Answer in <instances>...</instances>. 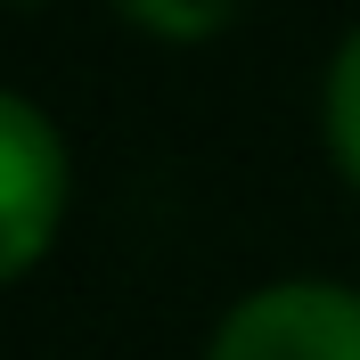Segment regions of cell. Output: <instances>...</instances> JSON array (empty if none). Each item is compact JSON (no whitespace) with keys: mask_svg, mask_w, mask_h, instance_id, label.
<instances>
[{"mask_svg":"<svg viewBox=\"0 0 360 360\" xmlns=\"http://www.w3.org/2000/svg\"><path fill=\"white\" fill-rule=\"evenodd\" d=\"M328 156L360 188V33L336 49V66H328Z\"/></svg>","mask_w":360,"mask_h":360,"instance_id":"obj_3","label":"cell"},{"mask_svg":"<svg viewBox=\"0 0 360 360\" xmlns=\"http://www.w3.org/2000/svg\"><path fill=\"white\" fill-rule=\"evenodd\" d=\"M139 33H156V41H213L229 17H238V0H115Z\"/></svg>","mask_w":360,"mask_h":360,"instance_id":"obj_4","label":"cell"},{"mask_svg":"<svg viewBox=\"0 0 360 360\" xmlns=\"http://www.w3.org/2000/svg\"><path fill=\"white\" fill-rule=\"evenodd\" d=\"M66 221V139L33 98L0 90V287L49 254Z\"/></svg>","mask_w":360,"mask_h":360,"instance_id":"obj_2","label":"cell"},{"mask_svg":"<svg viewBox=\"0 0 360 360\" xmlns=\"http://www.w3.org/2000/svg\"><path fill=\"white\" fill-rule=\"evenodd\" d=\"M205 360H360V295L328 278L254 287L213 328Z\"/></svg>","mask_w":360,"mask_h":360,"instance_id":"obj_1","label":"cell"}]
</instances>
